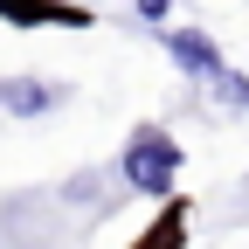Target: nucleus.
I'll use <instances>...</instances> for the list:
<instances>
[{"label":"nucleus","mask_w":249,"mask_h":249,"mask_svg":"<svg viewBox=\"0 0 249 249\" xmlns=\"http://www.w3.org/2000/svg\"><path fill=\"white\" fill-rule=\"evenodd\" d=\"M83 7H90V0H83Z\"/></svg>","instance_id":"6e6552de"},{"label":"nucleus","mask_w":249,"mask_h":249,"mask_svg":"<svg viewBox=\"0 0 249 249\" xmlns=\"http://www.w3.org/2000/svg\"><path fill=\"white\" fill-rule=\"evenodd\" d=\"M132 249H187V201H180V194H166V201H160V214L145 222V235H139Z\"/></svg>","instance_id":"39448f33"},{"label":"nucleus","mask_w":249,"mask_h":249,"mask_svg":"<svg viewBox=\"0 0 249 249\" xmlns=\"http://www.w3.org/2000/svg\"><path fill=\"white\" fill-rule=\"evenodd\" d=\"M160 42H166V62L187 83H208L222 70V49H214V35H201V28H160Z\"/></svg>","instance_id":"f03ea898"},{"label":"nucleus","mask_w":249,"mask_h":249,"mask_svg":"<svg viewBox=\"0 0 249 249\" xmlns=\"http://www.w3.org/2000/svg\"><path fill=\"white\" fill-rule=\"evenodd\" d=\"M132 14H139L145 28H166V14H173V0H132Z\"/></svg>","instance_id":"0eeeda50"},{"label":"nucleus","mask_w":249,"mask_h":249,"mask_svg":"<svg viewBox=\"0 0 249 249\" xmlns=\"http://www.w3.org/2000/svg\"><path fill=\"white\" fill-rule=\"evenodd\" d=\"M208 90H214L222 111H249V70H229V62H222V70L208 76Z\"/></svg>","instance_id":"423d86ee"},{"label":"nucleus","mask_w":249,"mask_h":249,"mask_svg":"<svg viewBox=\"0 0 249 249\" xmlns=\"http://www.w3.org/2000/svg\"><path fill=\"white\" fill-rule=\"evenodd\" d=\"M62 97H70V90L42 83V76H7L0 83V111L7 118H49V111H62Z\"/></svg>","instance_id":"20e7f679"},{"label":"nucleus","mask_w":249,"mask_h":249,"mask_svg":"<svg viewBox=\"0 0 249 249\" xmlns=\"http://www.w3.org/2000/svg\"><path fill=\"white\" fill-rule=\"evenodd\" d=\"M0 21H14V28H90L97 14L83 0H0Z\"/></svg>","instance_id":"7ed1b4c3"},{"label":"nucleus","mask_w":249,"mask_h":249,"mask_svg":"<svg viewBox=\"0 0 249 249\" xmlns=\"http://www.w3.org/2000/svg\"><path fill=\"white\" fill-rule=\"evenodd\" d=\"M118 180L132 187V194L166 201L173 180H180V139L166 132V124H139V132L124 139V152H118Z\"/></svg>","instance_id":"f257e3e1"}]
</instances>
